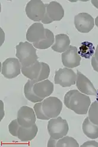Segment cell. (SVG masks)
I'll return each instance as SVG.
<instances>
[{
  "label": "cell",
  "mask_w": 98,
  "mask_h": 147,
  "mask_svg": "<svg viewBox=\"0 0 98 147\" xmlns=\"http://www.w3.org/2000/svg\"><path fill=\"white\" fill-rule=\"evenodd\" d=\"M64 102L66 107L79 115H85L91 104V98L78 90L72 89L64 96Z\"/></svg>",
  "instance_id": "obj_1"
},
{
  "label": "cell",
  "mask_w": 98,
  "mask_h": 147,
  "mask_svg": "<svg viewBox=\"0 0 98 147\" xmlns=\"http://www.w3.org/2000/svg\"><path fill=\"white\" fill-rule=\"evenodd\" d=\"M21 72L24 76L36 84L48 78L50 68L46 63L37 61L29 67H22Z\"/></svg>",
  "instance_id": "obj_2"
},
{
  "label": "cell",
  "mask_w": 98,
  "mask_h": 147,
  "mask_svg": "<svg viewBox=\"0 0 98 147\" xmlns=\"http://www.w3.org/2000/svg\"><path fill=\"white\" fill-rule=\"evenodd\" d=\"M16 57L22 67H29L38 60L36 50L29 42H20L16 46Z\"/></svg>",
  "instance_id": "obj_3"
},
{
  "label": "cell",
  "mask_w": 98,
  "mask_h": 147,
  "mask_svg": "<svg viewBox=\"0 0 98 147\" xmlns=\"http://www.w3.org/2000/svg\"><path fill=\"white\" fill-rule=\"evenodd\" d=\"M47 128L50 137L57 140L66 136L69 130L67 121L61 117L51 119L48 121Z\"/></svg>",
  "instance_id": "obj_4"
},
{
  "label": "cell",
  "mask_w": 98,
  "mask_h": 147,
  "mask_svg": "<svg viewBox=\"0 0 98 147\" xmlns=\"http://www.w3.org/2000/svg\"><path fill=\"white\" fill-rule=\"evenodd\" d=\"M25 11L30 20L36 22H42L45 15L46 6L40 0H31L27 4Z\"/></svg>",
  "instance_id": "obj_5"
},
{
  "label": "cell",
  "mask_w": 98,
  "mask_h": 147,
  "mask_svg": "<svg viewBox=\"0 0 98 147\" xmlns=\"http://www.w3.org/2000/svg\"><path fill=\"white\" fill-rule=\"evenodd\" d=\"M77 74L72 69L65 67L55 71L54 82L63 88L70 87L76 83Z\"/></svg>",
  "instance_id": "obj_6"
},
{
  "label": "cell",
  "mask_w": 98,
  "mask_h": 147,
  "mask_svg": "<svg viewBox=\"0 0 98 147\" xmlns=\"http://www.w3.org/2000/svg\"><path fill=\"white\" fill-rule=\"evenodd\" d=\"M46 13L42 23L50 24L54 21H60L64 16V10L62 5L56 1L46 4Z\"/></svg>",
  "instance_id": "obj_7"
},
{
  "label": "cell",
  "mask_w": 98,
  "mask_h": 147,
  "mask_svg": "<svg viewBox=\"0 0 98 147\" xmlns=\"http://www.w3.org/2000/svg\"><path fill=\"white\" fill-rule=\"evenodd\" d=\"M42 109L46 116L51 119L57 117L61 112L62 103L55 96L48 97L42 101Z\"/></svg>",
  "instance_id": "obj_8"
},
{
  "label": "cell",
  "mask_w": 98,
  "mask_h": 147,
  "mask_svg": "<svg viewBox=\"0 0 98 147\" xmlns=\"http://www.w3.org/2000/svg\"><path fill=\"white\" fill-rule=\"evenodd\" d=\"M22 66L18 59L9 58L2 63L1 73L7 79L18 76L21 72Z\"/></svg>",
  "instance_id": "obj_9"
},
{
  "label": "cell",
  "mask_w": 98,
  "mask_h": 147,
  "mask_svg": "<svg viewBox=\"0 0 98 147\" xmlns=\"http://www.w3.org/2000/svg\"><path fill=\"white\" fill-rule=\"evenodd\" d=\"M63 66L69 69L75 68L80 65L81 57L78 54L76 47L70 45L67 50L61 55Z\"/></svg>",
  "instance_id": "obj_10"
},
{
  "label": "cell",
  "mask_w": 98,
  "mask_h": 147,
  "mask_svg": "<svg viewBox=\"0 0 98 147\" xmlns=\"http://www.w3.org/2000/svg\"><path fill=\"white\" fill-rule=\"evenodd\" d=\"M75 25L80 33H88L95 26L92 16L87 13H80L75 17Z\"/></svg>",
  "instance_id": "obj_11"
},
{
  "label": "cell",
  "mask_w": 98,
  "mask_h": 147,
  "mask_svg": "<svg viewBox=\"0 0 98 147\" xmlns=\"http://www.w3.org/2000/svg\"><path fill=\"white\" fill-rule=\"evenodd\" d=\"M17 119L21 126L30 127L35 124L36 116L34 109L28 106H23L18 111Z\"/></svg>",
  "instance_id": "obj_12"
},
{
  "label": "cell",
  "mask_w": 98,
  "mask_h": 147,
  "mask_svg": "<svg viewBox=\"0 0 98 147\" xmlns=\"http://www.w3.org/2000/svg\"><path fill=\"white\" fill-rule=\"evenodd\" d=\"M76 84L79 91L85 95L96 96L97 94V91L91 81L79 70L77 71Z\"/></svg>",
  "instance_id": "obj_13"
},
{
  "label": "cell",
  "mask_w": 98,
  "mask_h": 147,
  "mask_svg": "<svg viewBox=\"0 0 98 147\" xmlns=\"http://www.w3.org/2000/svg\"><path fill=\"white\" fill-rule=\"evenodd\" d=\"M45 37V29L43 24L36 22L29 28L26 35V38L29 42H38Z\"/></svg>",
  "instance_id": "obj_14"
},
{
  "label": "cell",
  "mask_w": 98,
  "mask_h": 147,
  "mask_svg": "<svg viewBox=\"0 0 98 147\" xmlns=\"http://www.w3.org/2000/svg\"><path fill=\"white\" fill-rule=\"evenodd\" d=\"M54 84L48 79L39 82L35 84L34 91L40 98L45 99L52 94L54 91Z\"/></svg>",
  "instance_id": "obj_15"
},
{
  "label": "cell",
  "mask_w": 98,
  "mask_h": 147,
  "mask_svg": "<svg viewBox=\"0 0 98 147\" xmlns=\"http://www.w3.org/2000/svg\"><path fill=\"white\" fill-rule=\"evenodd\" d=\"M69 36L66 34H58L55 37V42L52 46V50L57 53H64L66 51L70 44Z\"/></svg>",
  "instance_id": "obj_16"
},
{
  "label": "cell",
  "mask_w": 98,
  "mask_h": 147,
  "mask_svg": "<svg viewBox=\"0 0 98 147\" xmlns=\"http://www.w3.org/2000/svg\"><path fill=\"white\" fill-rule=\"evenodd\" d=\"M38 128L36 124L30 127L20 126L18 131L17 138L22 142H28L34 140L38 134Z\"/></svg>",
  "instance_id": "obj_17"
},
{
  "label": "cell",
  "mask_w": 98,
  "mask_h": 147,
  "mask_svg": "<svg viewBox=\"0 0 98 147\" xmlns=\"http://www.w3.org/2000/svg\"><path fill=\"white\" fill-rule=\"evenodd\" d=\"M35 84V82L30 79L28 80L24 86V96H25L27 100L32 102L37 103L42 102L44 99L38 96L34 91V86Z\"/></svg>",
  "instance_id": "obj_18"
},
{
  "label": "cell",
  "mask_w": 98,
  "mask_h": 147,
  "mask_svg": "<svg viewBox=\"0 0 98 147\" xmlns=\"http://www.w3.org/2000/svg\"><path fill=\"white\" fill-rule=\"evenodd\" d=\"M82 130L84 134L92 140L98 138V125H96L90 120L87 117L82 124Z\"/></svg>",
  "instance_id": "obj_19"
},
{
  "label": "cell",
  "mask_w": 98,
  "mask_h": 147,
  "mask_svg": "<svg viewBox=\"0 0 98 147\" xmlns=\"http://www.w3.org/2000/svg\"><path fill=\"white\" fill-rule=\"evenodd\" d=\"M55 42V36L52 32L48 29H45V37L38 42L33 43V45L35 48L39 50H46L51 46H52Z\"/></svg>",
  "instance_id": "obj_20"
},
{
  "label": "cell",
  "mask_w": 98,
  "mask_h": 147,
  "mask_svg": "<svg viewBox=\"0 0 98 147\" xmlns=\"http://www.w3.org/2000/svg\"><path fill=\"white\" fill-rule=\"evenodd\" d=\"M95 51V48L93 44L88 41H85L81 43L78 51V54L81 57L89 59L94 55Z\"/></svg>",
  "instance_id": "obj_21"
},
{
  "label": "cell",
  "mask_w": 98,
  "mask_h": 147,
  "mask_svg": "<svg viewBox=\"0 0 98 147\" xmlns=\"http://www.w3.org/2000/svg\"><path fill=\"white\" fill-rule=\"evenodd\" d=\"M56 147H79V144L75 138L65 136L57 141Z\"/></svg>",
  "instance_id": "obj_22"
},
{
  "label": "cell",
  "mask_w": 98,
  "mask_h": 147,
  "mask_svg": "<svg viewBox=\"0 0 98 147\" xmlns=\"http://www.w3.org/2000/svg\"><path fill=\"white\" fill-rule=\"evenodd\" d=\"M88 117L93 123L98 125V96L97 100L92 102L90 106Z\"/></svg>",
  "instance_id": "obj_23"
},
{
  "label": "cell",
  "mask_w": 98,
  "mask_h": 147,
  "mask_svg": "<svg viewBox=\"0 0 98 147\" xmlns=\"http://www.w3.org/2000/svg\"><path fill=\"white\" fill-rule=\"evenodd\" d=\"M34 110L35 112L36 116L37 119L43 120H50V119L48 117L46 114H45L43 109H42V101L37 102L35 104L34 107Z\"/></svg>",
  "instance_id": "obj_24"
},
{
  "label": "cell",
  "mask_w": 98,
  "mask_h": 147,
  "mask_svg": "<svg viewBox=\"0 0 98 147\" xmlns=\"http://www.w3.org/2000/svg\"><path fill=\"white\" fill-rule=\"evenodd\" d=\"M21 126L19 125L17 119H15L11 121L9 125V130L10 134L15 137L18 136V131Z\"/></svg>",
  "instance_id": "obj_25"
},
{
  "label": "cell",
  "mask_w": 98,
  "mask_h": 147,
  "mask_svg": "<svg viewBox=\"0 0 98 147\" xmlns=\"http://www.w3.org/2000/svg\"><path fill=\"white\" fill-rule=\"evenodd\" d=\"M81 147H98V142L95 141H89L85 142Z\"/></svg>",
  "instance_id": "obj_26"
},
{
  "label": "cell",
  "mask_w": 98,
  "mask_h": 147,
  "mask_svg": "<svg viewBox=\"0 0 98 147\" xmlns=\"http://www.w3.org/2000/svg\"><path fill=\"white\" fill-rule=\"evenodd\" d=\"M91 64H92V67L94 69V70L98 73V61H97V60L96 59L94 55L92 57Z\"/></svg>",
  "instance_id": "obj_27"
},
{
  "label": "cell",
  "mask_w": 98,
  "mask_h": 147,
  "mask_svg": "<svg viewBox=\"0 0 98 147\" xmlns=\"http://www.w3.org/2000/svg\"><path fill=\"white\" fill-rule=\"evenodd\" d=\"M57 141H58L57 140H55V139H54L52 137H50V139L48 141L47 146L48 147H56Z\"/></svg>",
  "instance_id": "obj_28"
},
{
  "label": "cell",
  "mask_w": 98,
  "mask_h": 147,
  "mask_svg": "<svg viewBox=\"0 0 98 147\" xmlns=\"http://www.w3.org/2000/svg\"><path fill=\"white\" fill-rule=\"evenodd\" d=\"M4 116V104L2 101H1V120Z\"/></svg>",
  "instance_id": "obj_29"
},
{
  "label": "cell",
  "mask_w": 98,
  "mask_h": 147,
  "mask_svg": "<svg viewBox=\"0 0 98 147\" xmlns=\"http://www.w3.org/2000/svg\"><path fill=\"white\" fill-rule=\"evenodd\" d=\"M91 3L94 7L98 9V0H92Z\"/></svg>",
  "instance_id": "obj_30"
},
{
  "label": "cell",
  "mask_w": 98,
  "mask_h": 147,
  "mask_svg": "<svg viewBox=\"0 0 98 147\" xmlns=\"http://www.w3.org/2000/svg\"><path fill=\"white\" fill-rule=\"evenodd\" d=\"M94 56H95V57L96 58V59L97 60V61H98V45H97V47L95 49Z\"/></svg>",
  "instance_id": "obj_31"
},
{
  "label": "cell",
  "mask_w": 98,
  "mask_h": 147,
  "mask_svg": "<svg viewBox=\"0 0 98 147\" xmlns=\"http://www.w3.org/2000/svg\"><path fill=\"white\" fill-rule=\"evenodd\" d=\"M95 24L98 28V16H97L95 20Z\"/></svg>",
  "instance_id": "obj_32"
}]
</instances>
